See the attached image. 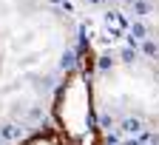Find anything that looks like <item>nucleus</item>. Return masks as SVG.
I'll use <instances>...</instances> for the list:
<instances>
[{"label":"nucleus","mask_w":159,"mask_h":145,"mask_svg":"<svg viewBox=\"0 0 159 145\" xmlns=\"http://www.w3.org/2000/svg\"><path fill=\"white\" fill-rule=\"evenodd\" d=\"M54 131L60 134L63 145H102L94 114V88L88 71L80 66L66 74L63 86L57 88L54 97Z\"/></svg>","instance_id":"nucleus-1"},{"label":"nucleus","mask_w":159,"mask_h":145,"mask_svg":"<svg viewBox=\"0 0 159 145\" xmlns=\"http://www.w3.org/2000/svg\"><path fill=\"white\" fill-rule=\"evenodd\" d=\"M20 145H63V139H60V134H57V131H40V134H34V137L23 139Z\"/></svg>","instance_id":"nucleus-2"}]
</instances>
